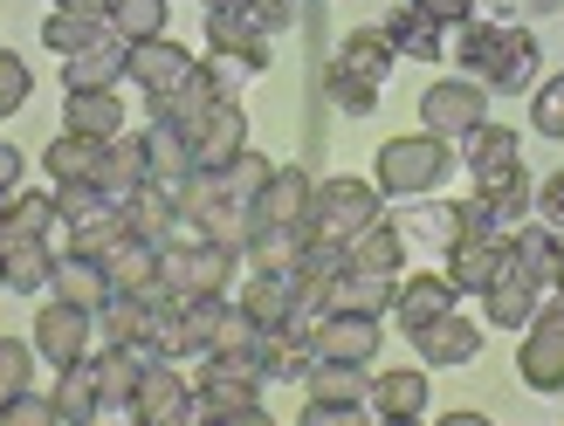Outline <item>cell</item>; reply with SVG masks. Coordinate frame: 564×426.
I'll return each mask as SVG.
<instances>
[{
  "label": "cell",
  "mask_w": 564,
  "mask_h": 426,
  "mask_svg": "<svg viewBox=\"0 0 564 426\" xmlns=\"http://www.w3.org/2000/svg\"><path fill=\"white\" fill-rule=\"evenodd\" d=\"M235 406H262V364L256 351H207L200 379H193V419H220Z\"/></svg>",
  "instance_id": "2"
},
{
  "label": "cell",
  "mask_w": 564,
  "mask_h": 426,
  "mask_svg": "<svg viewBox=\"0 0 564 426\" xmlns=\"http://www.w3.org/2000/svg\"><path fill=\"white\" fill-rule=\"evenodd\" d=\"M165 8H173V0H110V35L118 42H159L165 35Z\"/></svg>",
  "instance_id": "35"
},
{
  "label": "cell",
  "mask_w": 564,
  "mask_h": 426,
  "mask_svg": "<svg viewBox=\"0 0 564 426\" xmlns=\"http://www.w3.org/2000/svg\"><path fill=\"white\" fill-rule=\"evenodd\" d=\"M186 145H193V173H228V165L248 152V110L241 103H220L214 118L186 138Z\"/></svg>",
  "instance_id": "11"
},
{
  "label": "cell",
  "mask_w": 564,
  "mask_h": 426,
  "mask_svg": "<svg viewBox=\"0 0 564 426\" xmlns=\"http://www.w3.org/2000/svg\"><path fill=\"white\" fill-rule=\"evenodd\" d=\"M392 63H400V48L386 42V28H358V35H345V48H337V55H330V69H324L330 103H337V110H351V118H365V110L379 103Z\"/></svg>",
  "instance_id": "1"
},
{
  "label": "cell",
  "mask_w": 564,
  "mask_h": 426,
  "mask_svg": "<svg viewBox=\"0 0 564 426\" xmlns=\"http://www.w3.org/2000/svg\"><path fill=\"white\" fill-rule=\"evenodd\" d=\"M538 214H544V227H551V234H564V173H551V179H544V193H538Z\"/></svg>",
  "instance_id": "49"
},
{
  "label": "cell",
  "mask_w": 564,
  "mask_h": 426,
  "mask_svg": "<svg viewBox=\"0 0 564 426\" xmlns=\"http://www.w3.org/2000/svg\"><path fill=\"white\" fill-rule=\"evenodd\" d=\"M124 413H131V426H200L193 419V379H180L173 364H145Z\"/></svg>",
  "instance_id": "8"
},
{
  "label": "cell",
  "mask_w": 564,
  "mask_h": 426,
  "mask_svg": "<svg viewBox=\"0 0 564 426\" xmlns=\"http://www.w3.org/2000/svg\"><path fill=\"white\" fill-rule=\"evenodd\" d=\"M48 296L55 303H69V309H97L118 296L110 290V275H104V262H90V254H55V275H48Z\"/></svg>",
  "instance_id": "17"
},
{
  "label": "cell",
  "mask_w": 564,
  "mask_h": 426,
  "mask_svg": "<svg viewBox=\"0 0 564 426\" xmlns=\"http://www.w3.org/2000/svg\"><path fill=\"white\" fill-rule=\"evenodd\" d=\"M14 186H21V152L0 145V193H14Z\"/></svg>",
  "instance_id": "52"
},
{
  "label": "cell",
  "mask_w": 564,
  "mask_h": 426,
  "mask_svg": "<svg viewBox=\"0 0 564 426\" xmlns=\"http://www.w3.org/2000/svg\"><path fill=\"white\" fill-rule=\"evenodd\" d=\"M510 269L523 282H538V290H551V282H557V234H551L544 220H530V227H517V234H510Z\"/></svg>",
  "instance_id": "26"
},
{
  "label": "cell",
  "mask_w": 564,
  "mask_h": 426,
  "mask_svg": "<svg viewBox=\"0 0 564 426\" xmlns=\"http://www.w3.org/2000/svg\"><path fill=\"white\" fill-rule=\"evenodd\" d=\"M207 426H275L262 406H235V413H220V419H207Z\"/></svg>",
  "instance_id": "51"
},
{
  "label": "cell",
  "mask_w": 564,
  "mask_h": 426,
  "mask_svg": "<svg viewBox=\"0 0 564 426\" xmlns=\"http://www.w3.org/2000/svg\"><path fill=\"white\" fill-rule=\"evenodd\" d=\"M55 14H83V21H110V0H55Z\"/></svg>",
  "instance_id": "50"
},
{
  "label": "cell",
  "mask_w": 564,
  "mask_h": 426,
  "mask_svg": "<svg viewBox=\"0 0 564 426\" xmlns=\"http://www.w3.org/2000/svg\"><path fill=\"white\" fill-rule=\"evenodd\" d=\"M420 124H427V138H468V131H482L489 124V90L482 83H468V76H447L434 83L427 97H420Z\"/></svg>",
  "instance_id": "7"
},
{
  "label": "cell",
  "mask_w": 564,
  "mask_h": 426,
  "mask_svg": "<svg viewBox=\"0 0 564 426\" xmlns=\"http://www.w3.org/2000/svg\"><path fill=\"white\" fill-rule=\"evenodd\" d=\"M379 426H420V419H379Z\"/></svg>",
  "instance_id": "56"
},
{
  "label": "cell",
  "mask_w": 564,
  "mask_h": 426,
  "mask_svg": "<svg viewBox=\"0 0 564 426\" xmlns=\"http://www.w3.org/2000/svg\"><path fill=\"white\" fill-rule=\"evenodd\" d=\"M28 379H35V345H21V337H0V400L28 392Z\"/></svg>",
  "instance_id": "42"
},
{
  "label": "cell",
  "mask_w": 564,
  "mask_h": 426,
  "mask_svg": "<svg viewBox=\"0 0 564 426\" xmlns=\"http://www.w3.org/2000/svg\"><path fill=\"white\" fill-rule=\"evenodd\" d=\"M434 426H489L482 413H447V419H434Z\"/></svg>",
  "instance_id": "53"
},
{
  "label": "cell",
  "mask_w": 564,
  "mask_h": 426,
  "mask_svg": "<svg viewBox=\"0 0 564 426\" xmlns=\"http://www.w3.org/2000/svg\"><path fill=\"white\" fill-rule=\"evenodd\" d=\"M124 234H131V227H124V214L110 207V214H104V220H90V227H69V254H90V262H104V254L118 248Z\"/></svg>",
  "instance_id": "40"
},
{
  "label": "cell",
  "mask_w": 564,
  "mask_h": 426,
  "mask_svg": "<svg viewBox=\"0 0 564 426\" xmlns=\"http://www.w3.org/2000/svg\"><path fill=\"white\" fill-rule=\"evenodd\" d=\"M365 406H379V419H420L427 413V372H379L372 379V400Z\"/></svg>",
  "instance_id": "30"
},
{
  "label": "cell",
  "mask_w": 564,
  "mask_h": 426,
  "mask_svg": "<svg viewBox=\"0 0 564 426\" xmlns=\"http://www.w3.org/2000/svg\"><path fill=\"white\" fill-rule=\"evenodd\" d=\"M517 372L530 392H564V296L557 303H538L523 345H517Z\"/></svg>",
  "instance_id": "6"
},
{
  "label": "cell",
  "mask_w": 564,
  "mask_h": 426,
  "mask_svg": "<svg viewBox=\"0 0 564 426\" xmlns=\"http://www.w3.org/2000/svg\"><path fill=\"white\" fill-rule=\"evenodd\" d=\"M235 303H241L262 330H290V324H296V275H290V269H256V275L241 282Z\"/></svg>",
  "instance_id": "16"
},
{
  "label": "cell",
  "mask_w": 564,
  "mask_h": 426,
  "mask_svg": "<svg viewBox=\"0 0 564 426\" xmlns=\"http://www.w3.org/2000/svg\"><path fill=\"white\" fill-rule=\"evenodd\" d=\"M530 124H538L544 138H564V76H551L544 90H538V103H530Z\"/></svg>",
  "instance_id": "46"
},
{
  "label": "cell",
  "mask_w": 564,
  "mask_h": 426,
  "mask_svg": "<svg viewBox=\"0 0 564 426\" xmlns=\"http://www.w3.org/2000/svg\"><path fill=\"white\" fill-rule=\"evenodd\" d=\"M0 262H8V290H21V296H42V290H48V275H55L48 241H21V248L0 254Z\"/></svg>",
  "instance_id": "36"
},
{
  "label": "cell",
  "mask_w": 564,
  "mask_h": 426,
  "mask_svg": "<svg viewBox=\"0 0 564 426\" xmlns=\"http://www.w3.org/2000/svg\"><path fill=\"white\" fill-rule=\"evenodd\" d=\"M530 76H538V42H530L523 28H502V42H496V55H489L482 90H523Z\"/></svg>",
  "instance_id": "28"
},
{
  "label": "cell",
  "mask_w": 564,
  "mask_h": 426,
  "mask_svg": "<svg viewBox=\"0 0 564 426\" xmlns=\"http://www.w3.org/2000/svg\"><path fill=\"white\" fill-rule=\"evenodd\" d=\"M63 110H69V131H76V138H97V145L124 138V103H118V90H83V97H69Z\"/></svg>",
  "instance_id": "29"
},
{
  "label": "cell",
  "mask_w": 564,
  "mask_h": 426,
  "mask_svg": "<svg viewBox=\"0 0 564 426\" xmlns=\"http://www.w3.org/2000/svg\"><path fill=\"white\" fill-rule=\"evenodd\" d=\"M502 269H510V234H482V241L447 248V282H455V296H482Z\"/></svg>",
  "instance_id": "12"
},
{
  "label": "cell",
  "mask_w": 564,
  "mask_h": 426,
  "mask_svg": "<svg viewBox=\"0 0 564 426\" xmlns=\"http://www.w3.org/2000/svg\"><path fill=\"white\" fill-rule=\"evenodd\" d=\"M28 97H35V76H28V63L14 48H0V118H14Z\"/></svg>",
  "instance_id": "43"
},
{
  "label": "cell",
  "mask_w": 564,
  "mask_h": 426,
  "mask_svg": "<svg viewBox=\"0 0 564 426\" xmlns=\"http://www.w3.org/2000/svg\"><path fill=\"white\" fill-rule=\"evenodd\" d=\"M104 35H110V21H83V14H48L42 21V42L63 55V63H69V55H83V48H97Z\"/></svg>",
  "instance_id": "38"
},
{
  "label": "cell",
  "mask_w": 564,
  "mask_h": 426,
  "mask_svg": "<svg viewBox=\"0 0 564 426\" xmlns=\"http://www.w3.org/2000/svg\"><path fill=\"white\" fill-rule=\"evenodd\" d=\"M241 14H248V28L269 42V35H282V28L296 21V0H241Z\"/></svg>",
  "instance_id": "45"
},
{
  "label": "cell",
  "mask_w": 564,
  "mask_h": 426,
  "mask_svg": "<svg viewBox=\"0 0 564 426\" xmlns=\"http://www.w3.org/2000/svg\"><path fill=\"white\" fill-rule=\"evenodd\" d=\"M48 227H55V200H48V193H14L8 220H0V254L21 248V241H48Z\"/></svg>",
  "instance_id": "34"
},
{
  "label": "cell",
  "mask_w": 564,
  "mask_h": 426,
  "mask_svg": "<svg viewBox=\"0 0 564 426\" xmlns=\"http://www.w3.org/2000/svg\"><path fill=\"white\" fill-rule=\"evenodd\" d=\"M145 173H152V186L186 193V179H193V145H186V131H180V124L152 118V131H145Z\"/></svg>",
  "instance_id": "21"
},
{
  "label": "cell",
  "mask_w": 564,
  "mask_h": 426,
  "mask_svg": "<svg viewBox=\"0 0 564 426\" xmlns=\"http://www.w3.org/2000/svg\"><path fill=\"white\" fill-rule=\"evenodd\" d=\"M0 426H63V419L42 392H14V400H0Z\"/></svg>",
  "instance_id": "44"
},
{
  "label": "cell",
  "mask_w": 564,
  "mask_h": 426,
  "mask_svg": "<svg viewBox=\"0 0 564 426\" xmlns=\"http://www.w3.org/2000/svg\"><path fill=\"white\" fill-rule=\"evenodd\" d=\"M228 275H235V248H220V241H180L159 254V282L173 303L228 296Z\"/></svg>",
  "instance_id": "3"
},
{
  "label": "cell",
  "mask_w": 564,
  "mask_h": 426,
  "mask_svg": "<svg viewBox=\"0 0 564 426\" xmlns=\"http://www.w3.org/2000/svg\"><path fill=\"white\" fill-rule=\"evenodd\" d=\"M379 317H324L310 324V358L324 364H372L379 358Z\"/></svg>",
  "instance_id": "10"
},
{
  "label": "cell",
  "mask_w": 564,
  "mask_h": 426,
  "mask_svg": "<svg viewBox=\"0 0 564 426\" xmlns=\"http://www.w3.org/2000/svg\"><path fill=\"white\" fill-rule=\"evenodd\" d=\"M269 173L275 165L262 159V152H241L228 173H220V200H235V207H256L262 200V186H269Z\"/></svg>",
  "instance_id": "39"
},
{
  "label": "cell",
  "mask_w": 564,
  "mask_h": 426,
  "mask_svg": "<svg viewBox=\"0 0 564 426\" xmlns=\"http://www.w3.org/2000/svg\"><path fill=\"white\" fill-rule=\"evenodd\" d=\"M538 303H544V290H538V282H523L517 269H502L496 282H489V290H482V309H489V324H530V317H538Z\"/></svg>",
  "instance_id": "32"
},
{
  "label": "cell",
  "mask_w": 564,
  "mask_h": 426,
  "mask_svg": "<svg viewBox=\"0 0 564 426\" xmlns=\"http://www.w3.org/2000/svg\"><path fill=\"white\" fill-rule=\"evenodd\" d=\"M186 76H193V55H186L173 35H159V42H138V48H131V83H138V90H145L152 103H159V97H173Z\"/></svg>",
  "instance_id": "15"
},
{
  "label": "cell",
  "mask_w": 564,
  "mask_h": 426,
  "mask_svg": "<svg viewBox=\"0 0 564 426\" xmlns=\"http://www.w3.org/2000/svg\"><path fill=\"white\" fill-rule=\"evenodd\" d=\"M0 290H8V262H0Z\"/></svg>",
  "instance_id": "57"
},
{
  "label": "cell",
  "mask_w": 564,
  "mask_h": 426,
  "mask_svg": "<svg viewBox=\"0 0 564 426\" xmlns=\"http://www.w3.org/2000/svg\"><path fill=\"white\" fill-rule=\"evenodd\" d=\"M8 207H14V193H0V220H8Z\"/></svg>",
  "instance_id": "55"
},
{
  "label": "cell",
  "mask_w": 564,
  "mask_h": 426,
  "mask_svg": "<svg viewBox=\"0 0 564 426\" xmlns=\"http://www.w3.org/2000/svg\"><path fill=\"white\" fill-rule=\"evenodd\" d=\"M468 173L475 186H502V179H517L523 165H517V131H502V124H482V131H468Z\"/></svg>",
  "instance_id": "22"
},
{
  "label": "cell",
  "mask_w": 564,
  "mask_h": 426,
  "mask_svg": "<svg viewBox=\"0 0 564 426\" xmlns=\"http://www.w3.org/2000/svg\"><path fill=\"white\" fill-rule=\"evenodd\" d=\"M97 324H104V345H145L152 303H138V296H110V303L97 309Z\"/></svg>",
  "instance_id": "37"
},
{
  "label": "cell",
  "mask_w": 564,
  "mask_h": 426,
  "mask_svg": "<svg viewBox=\"0 0 564 426\" xmlns=\"http://www.w3.org/2000/svg\"><path fill=\"white\" fill-rule=\"evenodd\" d=\"M90 330H97L90 309H69V303L48 296V309L35 317V337H28V345H35V358H48L55 372H69V364L90 358Z\"/></svg>",
  "instance_id": "9"
},
{
  "label": "cell",
  "mask_w": 564,
  "mask_h": 426,
  "mask_svg": "<svg viewBox=\"0 0 564 426\" xmlns=\"http://www.w3.org/2000/svg\"><path fill=\"white\" fill-rule=\"evenodd\" d=\"M427 21H441V28H462V21H475V0H413Z\"/></svg>",
  "instance_id": "48"
},
{
  "label": "cell",
  "mask_w": 564,
  "mask_h": 426,
  "mask_svg": "<svg viewBox=\"0 0 564 426\" xmlns=\"http://www.w3.org/2000/svg\"><path fill=\"white\" fill-rule=\"evenodd\" d=\"M372 220H386L372 179H324L317 200H310V234L317 241H358Z\"/></svg>",
  "instance_id": "4"
},
{
  "label": "cell",
  "mask_w": 564,
  "mask_h": 426,
  "mask_svg": "<svg viewBox=\"0 0 564 426\" xmlns=\"http://www.w3.org/2000/svg\"><path fill=\"white\" fill-rule=\"evenodd\" d=\"M104 214H110V200H104L90 179H83V186H55V220H63V227H90Z\"/></svg>",
  "instance_id": "41"
},
{
  "label": "cell",
  "mask_w": 564,
  "mask_h": 426,
  "mask_svg": "<svg viewBox=\"0 0 564 426\" xmlns=\"http://www.w3.org/2000/svg\"><path fill=\"white\" fill-rule=\"evenodd\" d=\"M345 254H351V269H365V275H400L406 269V241H400L392 220H372L358 241H345Z\"/></svg>",
  "instance_id": "31"
},
{
  "label": "cell",
  "mask_w": 564,
  "mask_h": 426,
  "mask_svg": "<svg viewBox=\"0 0 564 426\" xmlns=\"http://www.w3.org/2000/svg\"><path fill=\"white\" fill-rule=\"evenodd\" d=\"M110 207H124L138 186H152V173H145V138H110L104 145V159H97V179H90Z\"/></svg>",
  "instance_id": "19"
},
{
  "label": "cell",
  "mask_w": 564,
  "mask_h": 426,
  "mask_svg": "<svg viewBox=\"0 0 564 426\" xmlns=\"http://www.w3.org/2000/svg\"><path fill=\"white\" fill-rule=\"evenodd\" d=\"M386 42L400 48V55H420V63H434V55H447V28L427 21V14L413 8V0H400V8L386 14Z\"/></svg>",
  "instance_id": "24"
},
{
  "label": "cell",
  "mask_w": 564,
  "mask_h": 426,
  "mask_svg": "<svg viewBox=\"0 0 564 426\" xmlns=\"http://www.w3.org/2000/svg\"><path fill=\"white\" fill-rule=\"evenodd\" d=\"M48 406H55V419H63V426H97V413H104V392H97V379H90V358H83V364H69V372L55 379Z\"/></svg>",
  "instance_id": "27"
},
{
  "label": "cell",
  "mask_w": 564,
  "mask_h": 426,
  "mask_svg": "<svg viewBox=\"0 0 564 426\" xmlns=\"http://www.w3.org/2000/svg\"><path fill=\"white\" fill-rule=\"evenodd\" d=\"M447 165H455V152L441 138H392V145H379V193H434Z\"/></svg>",
  "instance_id": "5"
},
{
  "label": "cell",
  "mask_w": 564,
  "mask_h": 426,
  "mask_svg": "<svg viewBox=\"0 0 564 426\" xmlns=\"http://www.w3.org/2000/svg\"><path fill=\"white\" fill-rule=\"evenodd\" d=\"M447 309H455V282L434 275V269H427V275H406V282H400V296H392V317H400L406 330L447 317Z\"/></svg>",
  "instance_id": "23"
},
{
  "label": "cell",
  "mask_w": 564,
  "mask_h": 426,
  "mask_svg": "<svg viewBox=\"0 0 564 426\" xmlns=\"http://www.w3.org/2000/svg\"><path fill=\"white\" fill-rule=\"evenodd\" d=\"M551 290L564 296V234H557V282H551Z\"/></svg>",
  "instance_id": "54"
},
{
  "label": "cell",
  "mask_w": 564,
  "mask_h": 426,
  "mask_svg": "<svg viewBox=\"0 0 564 426\" xmlns=\"http://www.w3.org/2000/svg\"><path fill=\"white\" fill-rule=\"evenodd\" d=\"M310 200H317V179L303 165H275L262 200H256V220L262 227H310Z\"/></svg>",
  "instance_id": "13"
},
{
  "label": "cell",
  "mask_w": 564,
  "mask_h": 426,
  "mask_svg": "<svg viewBox=\"0 0 564 426\" xmlns=\"http://www.w3.org/2000/svg\"><path fill=\"white\" fill-rule=\"evenodd\" d=\"M296 426H365V406H317V400H303Z\"/></svg>",
  "instance_id": "47"
},
{
  "label": "cell",
  "mask_w": 564,
  "mask_h": 426,
  "mask_svg": "<svg viewBox=\"0 0 564 426\" xmlns=\"http://www.w3.org/2000/svg\"><path fill=\"white\" fill-rule=\"evenodd\" d=\"M413 351H420V364H468L475 351H482V324H468V317L447 309V317L413 330Z\"/></svg>",
  "instance_id": "20"
},
{
  "label": "cell",
  "mask_w": 564,
  "mask_h": 426,
  "mask_svg": "<svg viewBox=\"0 0 564 426\" xmlns=\"http://www.w3.org/2000/svg\"><path fill=\"white\" fill-rule=\"evenodd\" d=\"M392 296H400V275H365V269H345L330 282V317H392Z\"/></svg>",
  "instance_id": "18"
},
{
  "label": "cell",
  "mask_w": 564,
  "mask_h": 426,
  "mask_svg": "<svg viewBox=\"0 0 564 426\" xmlns=\"http://www.w3.org/2000/svg\"><path fill=\"white\" fill-rule=\"evenodd\" d=\"M303 392L317 406H365V400H372V379H365V364H324L317 358L303 372Z\"/></svg>",
  "instance_id": "25"
},
{
  "label": "cell",
  "mask_w": 564,
  "mask_h": 426,
  "mask_svg": "<svg viewBox=\"0 0 564 426\" xmlns=\"http://www.w3.org/2000/svg\"><path fill=\"white\" fill-rule=\"evenodd\" d=\"M124 76H131V42L104 35L97 48H83V55H69V63H63V90L69 97H83V90H118Z\"/></svg>",
  "instance_id": "14"
},
{
  "label": "cell",
  "mask_w": 564,
  "mask_h": 426,
  "mask_svg": "<svg viewBox=\"0 0 564 426\" xmlns=\"http://www.w3.org/2000/svg\"><path fill=\"white\" fill-rule=\"evenodd\" d=\"M97 159H104V145L97 138H76V131H63L55 145L42 152V165H48V179L55 186H83V179H97Z\"/></svg>",
  "instance_id": "33"
}]
</instances>
